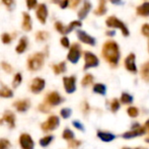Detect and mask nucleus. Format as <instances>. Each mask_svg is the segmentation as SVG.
Wrapping results in <instances>:
<instances>
[{"instance_id":"nucleus-1","label":"nucleus","mask_w":149,"mask_h":149,"mask_svg":"<svg viewBox=\"0 0 149 149\" xmlns=\"http://www.w3.org/2000/svg\"><path fill=\"white\" fill-rule=\"evenodd\" d=\"M102 56L112 66H117L120 58L118 44L115 41H107L102 47Z\"/></svg>"},{"instance_id":"nucleus-2","label":"nucleus","mask_w":149,"mask_h":149,"mask_svg":"<svg viewBox=\"0 0 149 149\" xmlns=\"http://www.w3.org/2000/svg\"><path fill=\"white\" fill-rule=\"evenodd\" d=\"M44 64V54L36 53L28 59V67L31 71H37L42 68Z\"/></svg>"},{"instance_id":"nucleus-3","label":"nucleus","mask_w":149,"mask_h":149,"mask_svg":"<svg viewBox=\"0 0 149 149\" xmlns=\"http://www.w3.org/2000/svg\"><path fill=\"white\" fill-rule=\"evenodd\" d=\"M106 24L109 26V28L120 29V30L122 31V33H123L125 37H128V36H129V30H128V28L125 26V24H124L123 22H121L119 18L115 17V16H110L109 18H107Z\"/></svg>"},{"instance_id":"nucleus-4","label":"nucleus","mask_w":149,"mask_h":149,"mask_svg":"<svg viewBox=\"0 0 149 149\" xmlns=\"http://www.w3.org/2000/svg\"><path fill=\"white\" fill-rule=\"evenodd\" d=\"M59 124H60V121L57 116H50L47 121H45L41 125V129L43 130L44 132L53 131V130L57 129Z\"/></svg>"},{"instance_id":"nucleus-5","label":"nucleus","mask_w":149,"mask_h":149,"mask_svg":"<svg viewBox=\"0 0 149 149\" xmlns=\"http://www.w3.org/2000/svg\"><path fill=\"white\" fill-rule=\"evenodd\" d=\"M80 55H81V51H80V46L78 44H73L71 46L70 50H69V53H68V60L70 61L71 63L75 64V63L78 62L79 58H80Z\"/></svg>"},{"instance_id":"nucleus-6","label":"nucleus","mask_w":149,"mask_h":149,"mask_svg":"<svg viewBox=\"0 0 149 149\" xmlns=\"http://www.w3.org/2000/svg\"><path fill=\"white\" fill-rule=\"evenodd\" d=\"M19 145L22 149H33L35 147V142L31 135L24 133L19 136Z\"/></svg>"},{"instance_id":"nucleus-7","label":"nucleus","mask_w":149,"mask_h":149,"mask_svg":"<svg viewBox=\"0 0 149 149\" xmlns=\"http://www.w3.org/2000/svg\"><path fill=\"white\" fill-rule=\"evenodd\" d=\"M62 102H63V98L61 97V95L57 91L50 92V93L46 96V100H45V102L47 104H49L50 107L58 106V104H60Z\"/></svg>"},{"instance_id":"nucleus-8","label":"nucleus","mask_w":149,"mask_h":149,"mask_svg":"<svg viewBox=\"0 0 149 149\" xmlns=\"http://www.w3.org/2000/svg\"><path fill=\"white\" fill-rule=\"evenodd\" d=\"M84 60H85L84 69H88L90 67H95L100 63L97 57L94 54H92L91 52H84Z\"/></svg>"},{"instance_id":"nucleus-9","label":"nucleus","mask_w":149,"mask_h":149,"mask_svg":"<svg viewBox=\"0 0 149 149\" xmlns=\"http://www.w3.org/2000/svg\"><path fill=\"white\" fill-rule=\"evenodd\" d=\"M45 80L43 78H40V77H37L35 78L33 81H31V90L33 93H40L42 92V90L45 88Z\"/></svg>"},{"instance_id":"nucleus-10","label":"nucleus","mask_w":149,"mask_h":149,"mask_svg":"<svg viewBox=\"0 0 149 149\" xmlns=\"http://www.w3.org/2000/svg\"><path fill=\"white\" fill-rule=\"evenodd\" d=\"M75 82H76V78H75L74 76L64 77V78H63V83H64V87H65L66 92H68V93L74 92V90L76 89Z\"/></svg>"},{"instance_id":"nucleus-11","label":"nucleus","mask_w":149,"mask_h":149,"mask_svg":"<svg viewBox=\"0 0 149 149\" xmlns=\"http://www.w3.org/2000/svg\"><path fill=\"white\" fill-rule=\"evenodd\" d=\"M47 16H48V9H47V6L45 4H39L37 8V17L39 18V20L42 22V24H45L46 19H47Z\"/></svg>"},{"instance_id":"nucleus-12","label":"nucleus","mask_w":149,"mask_h":149,"mask_svg":"<svg viewBox=\"0 0 149 149\" xmlns=\"http://www.w3.org/2000/svg\"><path fill=\"white\" fill-rule=\"evenodd\" d=\"M77 37H78V39L80 40L82 43L87 44V45L93 46L94 44H95V40H94L91 36L87 35V33L83 31H77Z\"/></svg>"},{"instance_id":"nucleus-13","label":"nucleus","mask_w":149,"mask_h":149,"mask_svg":"<svg viewBox=\"0 0 149 149\" xmlns=\"http://www.w3.org/2000/svg\"><path fill=\"white\" fill-rule=\"evenodd\" d=\"M13 107H15V109L18 111L19 113H24L30 109L31 107V102L29 100H20L17 102H13Z\"/></svg>"},{"instance_id":"nucleus-14","label":"nucleus","mask_w":149,"mask_h":149,"mask_svg":"<svg viewBox=\"0 0 149 149\" xmlns=\"http://www.w3.org/2000/svg\"><path fill=\"white\" fill-rule=\"evenodd\" d=\"M2 120L5 121L8 124L9 128L15 127V115L11 112V111H6L4 112L3 116H2Z\"/></svg>"},{"instance_id":"nucleus-15","label":"nucleus","mask_w":149,"mask_h":149,"mask_svg":"<svg viewBox=\"0 0 149 149\" xmlns=\"http://www.w3.org/2000/svg\"><path fill=\"white\" fill-rule=\"evenodd\" d=\"M125 66H126V68L129 71H131V72L135 73L136 71H137L136 64H135V55H134V54H130L125 59Z\"/></svg>"},{"instance_id":"nucleus-16","label":"nucleus","mask_w":149,"mask_h":149,"mask_svg":"<svg viewBox=\"0 0 149 149\" xmlns=\"http://www.w3.org/2000/svg\"><path fill=\"white\" fill-rule=\"evenodd\" d=\"M90 9H91V4H90L89 1H87V0H86V1H84V3H83L82 8L79 10L78 17L80 18V19H83V18H85Z\"/></svg>"},{"instance_id":"nucleus-17","label":"nucleus","mask_w":149,"mask_h":149,"mask_svg":"<svg viewBox=\"0 0 149 149\" xmlns=\"http://www.w3.org/2000/svg\"><path fill=\"white\" fill-rule=\"evenodd\" d=\"M31 26H33V24H31V16L29 15L26 12H24V19H22V29H24V31H29L31 30Z\"/></svg>"},{"instance_id":"nucleus-18","label":"nucleus","mask_w":149,"mask_h":149,"mask_svg":"<svg viewBox=\"0 0 149 149\" xmlns=\"http://www.w3.org/2000/svg\"><path fill=\"white\" fill-rule=\"evenodd\" d=\"M137 14L141 16H149V2H145L137 7Z\"/></svg>"},{"instance_id":"nucleus-19","label":"nucleus","mask_w":149,"mask_h":149,"mask_svg":"<svg viewBox=\"0 0 149 149\" xmlns=\"http://www.w3.org/2000/svg\"><path fill=\"white\" fill-rule=\"evenodd\" d=\"M26 47H28V40H26V38H22L19 41V43H18L17 47H16V52H17L18 54H22L24 53V51H26Z\"/></svg>"},{"instance_id":"nucleus-20","label":"nucleus","mask_w":149,"mask_h":149,"mask_svg":"<svg viewBox=\"0 0 149 149\" xmlns=\"http://www.w3.org/2000/svg\"><path fill=\"white\" fill-rule=\"evenodd\" d=\"M107 11L106 7V0H100V4H98V7L94 10V14L95 15H104Z\"/></svg>"},{"instance_id":"nucleus-21","label":"nucleus","mask_w":149,"mask_h":149,"mask_svg":"<svg viewBox=\"0 0 149 149\" xmlns=\"http://www.w3.org/2000/svg\"><path fill=\"white\" fill-rule=\"evenodd\" d=\"M13 95V92L10 88H8L7 86H2L0 88V97H4V98H8V97H12Z\"/></svg>"},{"instance_id":"nucleus-22","label":"nucleus","mask_w":149,"mask_h":149,"mask_svg":"<svg viewBox=\"0 0 149 149\" xmlns=\"http://www.w3.org/2000/svg\"><path fill=\"white\" fill-rule=\"evenodd\" d=\"M53 70L56 74H60L66 71V64L65 62H61L58 65H53Z\"/></svg>"},{"instance_id":"nucleus-23","label":"nucleus","mask_w":149,"mask_h":149,"mask_svg":"<svg viewBox=\"0 0 149 149\" xmlns=\"http://www.w3.org/2000/svg\"><path fill=\"white\" fill-rule=\"evenodd\" d=\"M53 139H54V136H52V135L45 136V137H43L40 140V145H41L42 147H47V146L53 141Z\"/></svg>"},{"instance_id":"nucleus-24","label":"nucleus","mask_w":149,"mask_h":149,"mask_svg":"<svg viewBox=\"0 0 149 149\" xmlns=\"http://www.w3.org/2000/svg\"><path fill=\"white\" fill-rule=\"evenodd\" d=\"M79 26H81V22H78V20H74V22H71L68 26H65V33H70V31L74 30L75 28H79Z\"/></svg>"},{"instance_id":"nucleus-25","label":"nucleus","mask_w":149,"mask_h":149,"mask_svg":"<svg viewBox=\"0 0 149 149\" xmlns=\"http://www.w3.org/2000/svg\"><path fill=\"white\" fill-rule=\"evenodd\" d=\"M22 76L20 73H16L15 75H14V78H13V81H12V86L15 88V87H17L18 85L22 83Z\"/></svg>"},{"instance_id":"nucleus-26","label":"nucleus","mask_w":149,"mask_h":149,"mask_svg":"<svg viewBox=\"0 0 149 149\" xmlns=\"http://www.w3.org/2000/svg\"><path fill=\"white\" fill-rule=\"evenodd\" d=\"M142 76L146 80H149V62L144 64L143 67H142Z\"/></svg>"},{"instance_id":"nucleus-27","label":"nucleus","mask_w":149,"mask_h":149,"mask_svg":"<svg viewBox=\"0 0 149 149\" xmlns=\"http://www.w3.org/2000/svg\"><path fill=\"white\" fill-rule=\"evenodd\" d=\"M62 137L66 140H71L73 137H74V134H73V132L71 131L70 129H65L62 134Z\"/></svg>"},{"instance_id":"nucleus-28","label":"nucleus","mask_w":149,"mask_h":149,"mask_svg":"<svg viewBox=\"0 0 149 149\" xmlns=\"http://www.w3.org/2000/svg\"><path fill=\"white\" fill-rule=\"evenodd\" d=\"M48 38V33L46 31H39L36 33V39L37 41H45Z\"/></svg>"},{"instance_id":"nucleus-29","label":"nucleus","mask_w":149,"mask_h":149,"mask_svg":"<svg viewBox=\"0 0 149 149\" xmlns=\"http://www.w3.org/2000/svg\"><path fill=\"white\" fill-rule=\"evenodd\" d=\"M93 90H94V92H97V93H102V94H104V91H106V87H104V85H102V84H100V83H97V84L94 85Z\"/></svg>"},{"instance_id":"nucleus-30","label":"nucleus","mask_w":149,"mask_h":149,"mask_svg":"<svg viewBox=\"0 0 149 149\" xmlns=\"http://www.w3.org/2000/svg\"><path fill=\"white\" fill-rule=\"evenodd\" d=\"M92 79H93V77H92V75H90V74L85 75L84 78L82 79V85H84V86H86V85L90 84V83L92 82Z\"/></svg>"},{"instance_id":"nucleus-31","label":"nucleus","mask_w":149,"mask_h":149,"mask_svg":"<svg viewBox=\"0 0 149 149\" xmlns=\"http://www.w3.org/2000/svg\"><path fill=\"white\" fill-rule=\"evenodd\" d=\"M10 147V142L7 139H0V149H8Z\"/></svg>"},{"instance_id":"nucleus-32","label":"nucleus","mask_w":149,"mask_h":149,"mask_svg":"<svg viewBox=\"0 0 149 149\" xmlns=\"http://www.w3.org/2000/svg\"><path fill=\"white\" fill-rule=\"evenodd\" d=\"M60 114L64 119H67V118H69V116L71 115V110L70 109H63V110H61Z\"/></svg>"},{"instance_id":"nucleus-33","label":"nucleus","mask_w":149,"mask_h":149,"mask_svg":"<svg viewBox=\"0 0 149 149\" xmlns=\"http://www.w3.org/2000/svg\"><path fill=\"white\" fill-rule=\"evenodd\" d=\"M39 110L43 113H48L50 111V106L46 104V102H44V104H41L39 106Z\"/></svg>"},{"instance_id":"nucleus-34","label":"nucleus","mask_w":149,"mask_h":149,"mask_svg":"<svg viewBox=\"0 0 149 149\" xmlns=\"http://www.w3.org/2000/svg\"><path fill=\"white\" fill-rule=\"evenodd\" d=\"M1 40L4 44H9L10 42H11V37H10V35H8V33H3V35L1 36Z\"/></svg>"},{"instance_id":"nucleus-35","label":"nucleus","mask_w":149,"mask_h":149,"mask_svg":"<svg viewBox=\"0 0 149 149\" xmlns=\"http://www.w3.org/2000/svg\"><path fill=\"white\" fill-rule=\"evenodd\" d=\"M55 28H56V30H57L59 33H65V26H63L61 22H56L55 24Z\"/></svg>"},{"instance_id":"nucleus-36","label":"nucleus","mask_w":149,"mask_h":149,"mask_svg":"<svg viewBox=\"0 0 149 149\" xmlns=\"http://www.w3.org/2000/svg\"><path fill=\"white\" fill-rule=\"evenodd\" d=\"M26 5L29 9H33L37 6V0H26Z\"/></svg>"},{"instance_id":"nucleus-37","label":"nucleus","mask_w":149,"mask_h":149,"mask_svg":"<svg viewBox=\"0 0 149 149\" xmlns=\"http://www.w3.org/2000/svg\"><path fill=\"white\" fill-rule=\"evenodd\" d=\"M141 31L145 37H149V24H145L141 29Z\"/></svg>"},{"instance_id":"nucleus-38","label":"nucleus","mask_w":149,"mask_h":149,"mask_svg":"<svg viewBox=\"0 0 149 149\" xmlns=\"http://www.w3.org/2000/svg\"><path fill=\"white\" fill-rule=\"evenodd\" d=\"M2 68H3V70L6 71L7 73H10L12 71L11 66H10V65L8 64V63H6V62H2Z\"/></svg>"},{"instance_id":"nucleus-39","label":"nucleus","mask_w":149,"mask_h":149,"mask_svg":"<svg viewBox=\"0 0 149 149\" xmlns=\"http://www.w3.org/2000/svg\"><path fill=\"white\" fill-rule=\"evenodd\" d=\"M61 45L63 46L64 48H69V40H68V38H66V37H63L62 39H61Z\"/></svg>"},{"instance_id":"nucleus-40","label":"nucleus","mask_w":149,"mask_h":149,"mask_svg":"<svg viewBox=\"0 0 149 149\" xmlns=\"http://www.w3.org/2000/svg\"><path fill=\"white\" fill-rule=\"evenodd\" d=\"M79 2H80V0H69V6L74 9V8L79 4Z\"/></svg>"},{"instance_id":"nucleus-41","label":"nucleus","mask_w":149,"mask_h":149,"mask_svg":"<svg viewBox=\"0 0 149 149\" xmlns=\"http://www.w3.org/2000/svg\"><path fill=\"white\" fill-rule=\"evenodd\" d=\"M67 6H69V0H61L60 7L61 8H66Z\"/></svg>"},{"instance_id":"nucleus-42","label":"nucleus","mask_w":149,"mask_h":149,"mask_svg":"<svg viewBox=\"0 0 149 149\" xmlns=\"http://www.w3.org/2000/svg\"><path fill=\"white\" fill-rule=\"evenodd\" d=\"M2 2H3V3L7 6V7H11V6L13 5V3H14L13 0H2Z\"/></svg>"},{"instance_id":"nucleus-43","label":"nucleus","mask_w":149,"mask_h":149,"mask_svg":"<svg viewBox=\"0 0 149 149\" xmlns=\"http://www.w3.org/2000/svg\"><path fill=\"white\" fill-rule=\"evenodd\" d=\"M73 126H74V127H76L77 129L83 130V127L81 126V124L79 123V122H77V121H74V122H73Z\"/></svg>"},{"instance_id":"nucleus-44","label":"nucleus","mask_w":149,"mask_h":149,"mask_svg":"<svg viewBox=\"0 0 149 149\" xmlns=\"http://www.w3.org/2000/svg\"><path fill=\"white\" fill-rule=\"evenodd\" d=\"M112 3H114V4H120L121 3V0H110Z\"/></svg>"},{"instance_id":"nucleus-45","label":"nucleus","mask_w":149,"mask_h":149,"mask_svg":"<svg viewBox=\"0 0 149 149\" xmlns=\"http://www.w3.org/2000/svg\"><path fill=\"white\" fill-rule=\"evenodd\" d=\"M115 33V31H109V33H107V35H109V36H113Z\"/></svg>"},{"instance_id":"nucleus-46","label":"nucleus","mask_w":149,"mask_h":149,"mask_svg":"<svg viewBox=\"0 0 149 149\" xmlns=\"http://www.w3.org/2000/svg\"><path fill=\"white\" fill-rule=\"evenodd\" d=\"M52 2H54V3H59L61 2V0H52Z\"/></svg>"}]
</instances>
